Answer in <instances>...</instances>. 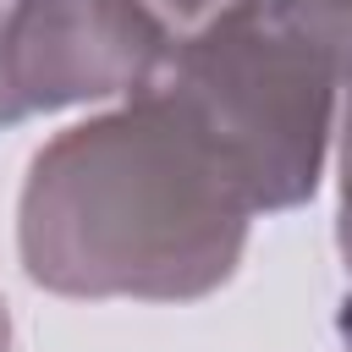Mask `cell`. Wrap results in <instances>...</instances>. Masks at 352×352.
Wrapping results in <instances>:
<instances>
[{
    "label": "cell",
    "mask_w": 352,
    "mask_h": 352,
    "mask_svg": "<svg viewBox=\"0 0 352 352\" xmlns=\"http://www.w3.org/2000/svg\"><path fill=\"white\" fill-rule=\"evenodd\" d=\"M0 352H11V308H6V297H0Z\"/></svg>",
    "instance_id": "6"
},
{
    "label": "cell",
    "mask_w": 352,
    "mask_h": 352,
    "mask_svg": "<svg viewBox=\"0 0 352 352\" xmlns=\"http://www.w3.org/2000/svg\"><path fill=\"white\" fill-rule=\"evenodd\" d=\"M165 22H209L214 11H226V6H236V0H148Z\"/></svg>",
    "instance_id": "5"
},
{
    "label": "cell",
    "mask_w": 352,
    "mask_h": 352,
    "mask_svg": "<svg viewBox=\"0 0 352 352\" xmlns=\"http://www.w3.org/2000/svg\"><path fill=\"white\" fill-rule=\"evenodd\" d=\"M336 165H341V209H336V242H341V264H346V292L336 308V336L352 346V82L341 94V121H336Z\"/></svg>",
    "instance_id": "4"
},
{
    "label": "cell",
    "mask_w": 352,
    "mask_h": 352,
    "mask_svg": "<svg viewBox=\"0 0 352 352\" xmlns=\"http://www.w3.org/2000/svg\"><path fill=\"white\" fill-rule=\"evenodd\" d=\"M248 226L236 176L160 82L55 132L16 198L22 270L55 297H209L236 275Z\"/></svg>",
    "instance_id": "1"
},
{
    "label": "cell",
    "mask_w": 352,
    "mask_h": 352,
    "mask_svg": "<svg viewBox=\"0 0 352 352\" xmlns=\"http://www.w3.org/2000/svg\"><path fill=\"white\" fill-rule=\"evenodd\" d=\"M352 82V0H236L176 38L160 88L192 116L253 214L297 209Z\"/></svg>",
    "instance_id": "2"
},
{
    "label": "cell",
    "mask_w": 352,
    "mask_h": 352,
    "mask_svg": "<svg viewBox=\"0 0 352 352\" xmlns=\"http://www.w3.org/2000/svg\"><path fill=\"white\" fill-rule=\"evenodd\" d=\"M176 50L148 0H0V126L28 116L132 99Z\"/></svg>",
    "instance_id": "3"
}]
</instances>
